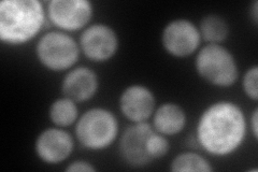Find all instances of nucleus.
I'll use <instances>...</instances> for the list:
<instances>
[{
    "instance_id": "obj_1",
    "label": "nucleus",
    "mask_w": 258,
    "mask_h": 172,
    "mask_svg": "<svg viewBox=\"0 0 258 172\" xmlns=\"http://www.w3.org/2000/svg\"><path fill=\"white\" fill-rule=\"evenodd\" d=\"M247 130L244 111L236 102L215 101L201 113L196 126V140L207 153L228 156L243 144Z\"/></svg>"
},
{
    "instance_id": "obj_16",
    "label": "nucleus",
    "mask_w": 258,
    "mask_h": 172,
    "mask_svg": "<svg viewBox=\"0 0 258 172\" xmlns=\"http://www.w3.org/2000/svg\"><path fill=\"white\" fill-rule=\"evenodd\" d=\"M173 172H212L213 167L201 155L194 152L177 154L170 165Z\"/></svg>"
},
{
    "instance_id": "obj_10",
    "label": "nucleus",
    "mask_w": 258,
    "mask_h": 172,
    "mask_svg": "<svg viewBox=\"0 0 258 172\" xmlns=\"http://www.w3.org/2000/svg\"><path fill=\"white\" fill-rule=\"evenodd\" d=\"M74 149V138L60 127L44 129L35 141V152L38 158L50 165H57L68 159Z\"/></svg>"
},
{
    "instance_id": "obj_11",
    "label": "nucleus",
    "mask_w": 258,
    "mask_h": 172,
    "mask_svg": "<svg viewBox=\"0 0 258 172\" xmlns=\"http://www.w3.org/2000/svg\"><path fill=\"white\" fill-rule=\"evenodd\" d=\"M119 109L132 123L147 122L156 109V98L148 86L133 84L119 96Z\"/></svg>"
},
{
    "instance_id": "obj_3",
    "label": "nucleus",
    "mask_w": 258,
    "mask_h": 172,
    "mask_svg": "<svg viewBox=\"0 0 258 172\" xmlns=\"http://www.w3.org/2000/svg\"><path fill=\"white\" fill-rule=\"evenodd\" d=\"M118 150L129 166L141 168L165 157L170 151V143L149 123H133L122 133Z\"/></svg>"
},
{
    "instance_id": "obj_14",
    "label": "nucleus",
    "mask_w": 258,
    "mask_h": 172,
    "mask_svg": "<svg viewBox=\"0 0 258 172\" xmlns=\"http://www.w3.org/2000/svg\"><path fill=\"white\" fill-rule=\"evenodd\" d=\"M201 39L208 44H221L229 35L228 23L217 14H209L203 18L198 26Z\"/></svg>"
},
{
    "instance_id": "obj_7",
    "label": "nucleus",
    "mask_w": 258,
    "mask_h": 172,
    "mask_svg": "<svg viewBox=\"0 0 258 172\" xmlns=\"http://www.w3.org/2000/svg\"><path fill=\"white\" fill-rule=\"evenodd\" d=\"M46 13L60 31H77L91 22L94 7L88 0H51L47 3Z\"/></svg>"
},
{
    "instance_id": "obj_6",
    "label": "nucleus",
    "mask_w": 258,
    "mask_h": 172,
    "mask_svg": "<svg viewBox=\"0 0 258 172\" xmlns=\"http://www.w3.org/2000/svg\"><path fill=\"white\" fill-rule=\"evenodd\" d=\"M80 45L67 32L48 31L39 39L36 56L42 66L54 72L66 71L77 64L80 57Z\"/></svg>"
},
{
    "instance_id": "obj_17",
    "label": "nucleus",
    "mask_w": 258,
    "mask_h": 172,
    "mask_svg": "<svg viewBox=\"0 0 258 172\" xmlns=\"http://www.w3.org/2000/svg\"><path fill=\"white\" fill-rule=\"evenodd\" d=\"M258 67L256 65L249 67L242 78V87L244 94L254 101L258 99Z\"/></svg>"
},
{
    "instance_id": "obj_19",
    "label": "nucleus",
    "mask_w": 258,
    "mask_h": 172,
    "mask_svg": "<svg viewBox=\"0 0 258 172\" xmlns=\"http://www.w3.org/2000/svg\"><path fill=\"white\" fill-rule=\"evenodd\" d=\"M249 127H251L253 137L257 140L258 137V109L255 108L251 118H249Z\"/></svg>"
},
{
    "instance_id": "obj_12",
    "label": "nucleus",
    "mask_w": 258,
    "mask_h": 172,
    "mask_svg": "<svg viewBox=\"0 0 258 172\" xmlns=\"http://www.w3.org/2000/svg\"><path fill=\"white\" fill-rule=\"evenodd\" d=\"M61 94L75 102L88 101L97 94L99 79L97 73L87 67L71 69L61 81Z\"/></svg>"
},
{
    "instance_id": "obj_8",
    "label": "nucleus",
    "mask_w": 258,
    "mask_h": 172,
    "mask_svg": "<svg viewBox=\"0 0 258 172\" xmlns=\"http://www.w3.org/2000/svg\"><path fill=\"white\" fill-rule=\"evenodd\" d=\"M79 45L81 52H83L88 60L103 63L116 54L119 40L112 27L103 23H96L83 30L80 36Z\"/></svg>"
},
{
    "instance_id": "obj_9",
    "label": "nucleus",
    "mask_w": 258,
    "mask_h": 172,
    "mask_svg": "<svg viewBox=\"0 0 258 172\" xmlns=\"http://www.w3.org/2000/svg\"><path fill=\"white\" fill-rule=\"evenodd\" d=\"M201 40L198 26L186 19L169 22L161 34V43L165 51L177 59L192 55L200 46Z\"/></svg>"
},
{
    "instance_id": "obj_4",
    "label": "nucleus",
    "mask_w": 258,
    "mask_h": 172,
    "mask_svg": "<svg viewBox=\"0 0 258 172\" xmlns=\"http://www.w3.org/2000/svg\"><path fill=\"white\" fill-rule=\"evenodd\" d=\"M119 134L115 114L106 108H92L81 116L76 125L79 143L91 151H102L111 146Z\"/></svg>"
},
{
    "instance_id": "obj_5",
    "label": "nucleus",
    "mask_w": 258,
    "mask_h": 172,
    "mask_svg": "<svg viewBox=\"0 0 258 172\" xmlns=\"http://www.w3.org/2000/svg\"><path fill=\"white\" fill-rule=\"evenodd\" d=\"M195 69L201 79L217 87H230L239 79L235 56L221 44L201 47L196 56Z\"/></svg>"
},
{
    "instance_id": "obj_18",
    "label": "nucleus",
    "mask_w": 258,
    "mask_h": 172,
    "mask_svg": "<svg viewBox=\"0 0 258 172\" xmlns=\"http://www.w3.org/2000/svg\"><path fill=\"white\" fill-rule=\"evenodd\" d=\"M67 172H94L96 171V168L92 165L91 162L86 160L79 159L76 161H72L70 165L66 168Z\"/></svg>"
},
{
    "instance_id": "obj_15",
    "label": "nucleus",
    "mask_w": 258,
    "mask_h": 172,
    "mask_svg": "<svg viewBox=\"0 0 258 172\" xmlns=\"http://www.w3.org/2000/svg\"><path fill=\"white\" fill-rule=\"evenodd\" d=\"M48 118L56 127L64 128L71 126L79 119L77 102L64 96L57 98L50 105Z\"/></svg>"
},
{
    "instance_id": "obj_20",
    "label": "nucleus",
    "mask_w": 258,
    "mask_h": 172,
    "mask_svg": "<svg viewBox=\"0 0 258 172\" xmlns=\"http://www.w3.org/2000/svg\"><path fill=\"white\" fill-rule=\"evenodd\" d=\"M251 16L255 25L258 23V2H254L251 8Z\"/></svg>"
},
{
    "instance_id": "obj_2",
    "label": "nucleus",
    "mask_w": 258,
    "mask_h": 172,
    "mask_svg": "<svg viewBox=\"0 0 258 172\" xmlns=\"http://www.w3.org/2000/svg\"><path fill=\"white\" fill-rule=\"evenodd\" d=\"M45 19L39 0H4L0 3V39L10 45L27 43L41 31Z\"/></svg>"
},
{
    "instance_id": "obj_13",
    "label": "nucleus",
    "mask_w": 258,
    "mask_h": 172,
    "mask_svg": "<svg viewBox=\"0 0 258 172\" xmlns=\"http://www.w3.org/2000/svg\"><path fill=\"white\" fill-rule=\"evenodd\" d=\"M187 123L186 112L181 105L166 102L157 106L153 114V127L166 137L182 133Z\"/></svg>"
}]
</instances>
